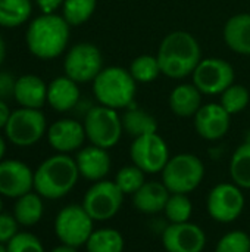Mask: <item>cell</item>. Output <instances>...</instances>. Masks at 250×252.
<instances>
[{
  "label": "cell",
  "mask_w": 250,
  "mask_h": 252,
  "mask_svg": "<svg viewBox=\"0 0 250 252\" xmlns=\"http://www.w3.org/2000/svg\"><path fill=\"white\" fill-rule=\"evenodd\" d=\"M78 177L75 159L68 154H56L34 171V192L44 199H60L75 188Z\"/></svg>",
  "instance_id": "6da1fadb"
},
{
  "label": "cell",
  "mask_w": 250,
  "mask_h": 252,
  "mask_svg": "<svg viewBox=\"0 0 250 252\" xmlns=\"http://www.w3.org/2000/svg\"><path fill=\"white\" fill-rule=\"evenodd\" d=\"M69 24L56 13H43L31 21L27 30V46L40 59L57 58L68 46Z\"/></svg>",
  "instance_id": "7a4b0ae2"
},
{
  "label": "cell",
  "mask_w": 250,
  "mask_h": 252,
  "mask_svg": "<svg viewBox=\"0 0 250 252\" xmlns=\"http://www.w3.org/2000/svg\"><path fill=\"white\" fill-rule=\"evenodd\" d=\"M136 90V80L122 66L103 68L93 81V93L97 102L116 111L131 106Z\"/></svg>",
  "instance_id": "3957f363"
},
{
  "label": "cell",
  "mask_w": 250,
  "mask_h": 252,
  "mask_svg": "<svg viewBox=\"0 0 250 252\" xmlns=\"http://www.w3.org/2000/svg\"><path fill=\"white\" fill-rule=\"evenodd\" d=\"M161 174L162 183L169 193L189 195L202 183L205 165L202 159L193 154H178L169 158Z\"/></svg>",
  "instance_id": "277c9868"
},
{
  "label": "cell",
  "mask_w": 250,
  "mask_h": 252,
  "mask_svg": "<svg viewBox=\"0 0 250 252\" xmlns=\"http://www.w3.org/2000/svg\"><path fill=\"white\" fill-rule=\"evenodd\" d=\"M84 130L90 143L103 149L113 148L124 133L118 111L103 105L88 109L84 118Z\"/></svg>",
  "instance_id": "5b68a950"
},
{
  "label": "cell",
  "mask_w": 250,
  "mask_h": 252,
  "mask_svg": "<svg viewBox=\"0 0 250 252\" xmlns=\"http://www.w3.org/2000/svg\"><path fill=\"white\" fill-rule=\"evenodd\" d=\"M94 230V220L83 205L71 204L62 208L55 219V233L57 239L69 247H85Z\"/></svg>",
  "instance_id": "8992f818"
},
{
  "label": "cell",
  "mask_w": 250,
  "mask_h": 252,
  "mask_svg": "<svg viewBox=\"0 0 250 252\" xmlns=\"http://www.w3.org/2000/svg\"><path fill=\"white\" fill-rule=\"evenodd\" d=\"M124 196L115 182L105 179L90 186L81 205L94 221H108L119 213Z\"/></svg>",
  "instance_id": "52a82bcc"
},
{
  "label": "cell",
  "mask_w": 250,
  "mask_h": 252,
  "mask_svg": "<svg viewBox=\"0 0 250 252\" xmlns=\"http://www.w3.org/2000/svg\"><path fill=\"white\" fill-rule=\"evenodd\" d=\"M46 117L40 109L19 108L10 112L4 126L6 137L10 143L27 148L35 145L46 133Z\"/></svg>",
  "instance_id": "ba28073f"
},
{
  "label": "cell",
  "mask_w": 250,
  "mask_h": 252,
  "mask_svg": "<svg viewBox=\"0 0 250 252\" xmlns=\"http://www.w3.org/2000/svg\"><path fill=\"white\" fill-rule=\"evenodd\" d=\"M65 75L75 83H88L103 69V56L93 43H78L72 46L63 61Z\"/></svg>",
  "instance_id": "9c48e42d"
},
{
  "label": "cell",
  "mask_w": 250,
  "mask_h": 252,
  "mask_svg": "<svg viewBox=\"0 0 250 252\" xmlns=\"http://www.w3.org/2000/svg\"><path fill=\"white\" fill-rule=\"evenodd\" d=\"M245 195L234 183H218L206 198V210L212 220L227 224L236 221L245 208Z\"/></svg>",
  "instance_id": "30bf717a"
},
{
  "label": "cell",
  "mask_w": 250,
  "mask_h": 252,
  "mask_svg": "<svg viewBox=\"0 0 250 252\" xmlns=\"http://www.w3.org/2000/svg\"><path fill=\"white\" fill-rule=\"evenodd\" d=\"M193 84L202 92V94H221L225 89L234 84L236 72L230 62L221 58L202 59L194 68Z\"/></svg>",
  "instance_id": "8fae6325"
},
{
  "label": "cell",
  "mask_w": 250,
  "mask_h": 252,
  "mask_svg": "<svg viewBox=\"0 0 250 252\" xmlns=\"http://www.w3.org/2000/svg\"><path fill=\"white\" fill-rule=\"evenodd\" d=\"M130 157L133 164L141 168L146 174L162 173L171 158L167 142L158 133L134 139L130 148Z\"/></svg>",
  "instance_id": "7c38bea8"
},
{
  "label": "cell",
  "mask_w": 250,
  "mask_h": 252,
  "mask_svg": "<svg viewBox=\"0 0 250 252\" xmlns=\"http://www.w3.org/2000/svg\"><path fill=\"white\" fill-rule=\"evenodd\" d=\"M161 239L167 252H202L206 247L205 230L192 221L169 224Z\"/></svg>",
  "instance_id": "4fadbf2b"
},
{
  "label": "cell",
  "mask_w": 250,
  "mask_h": 252,
  "mask_svg": "<svg viewBox=\"0 0 250 252\" xmlns=\"http://www.w3.org/2000/svg\"><path fill=\"white\" fill-rule=\"evenodd\" d=\"M34 189V171L16 159L0 161V195L18 199Z\"/></svg>",
  "instance_id": "5bb4252c"
},
{
  "label": "cell",
  "mask_w": 250,
  "mask_h": 252,
  "mask_svg": "<svg viewBox=\"0 0 250 252\" xmlns=\"http://www.w3.org/2000/svg\"><path fill=\"white\" fill-rule=\"evenodd\" d=\"M158 56L178 59L196 68L202 61V49L193 34L187 31H172L161 41Z\"/></svg>",
  "instance_id": "9a60e30c"
},
{
  "label": "cell",
  "mask_w": 250,
  "mask_h": 252,
  "mask_svg": "<svg viewBox=\"0 0 250 252\" xmlns=\"http://www.w3.org/2000/svg\"><path fill=\"white\" fill-rule=\"evenodd\" d=\"M231 124V115L222 108L221 103L202 105L194 115V130L205 140L222 139Z\"/></svg>",
  "instance_id": "2e32d148"
},
{
  "label": "cell",
  "mask_w": 250,
  "mask_h": 252,
  "mask_svg": "<svg viewBox=\"0 0 250 252\" xmlns=\"http://www.w3.org/2000/svg\"><path fill=\"white\" fill-rule=\"evenodd\" d=\"M84 124L77 120L63 118L53 123L47 130L49 145L59 154H69L78 151L85 140Z\"/></svg>",
  "instance_id": "e0dca14e"
},
{
  "label": "cell",
  "mask_w": 250,
  "mask_h": 252,
  "mask_svg": "<svg viewBox=\"0 0 250 252\" xmlns=\"http://www.w3.org/2000/svg\"><path fill=\"white\" fill-rule=\"evenodd\" d=\"M75 162L80 171V176L90 182H100L111 171V155L108 149L90 145L78 151L75 157Z\"/></svg>",
  "instance_id": "ac0fdd59"
},
{
  "label": "cell",
  "mask_w": 250,
  "mask_h": 252,
  "mask_svg": "<svg viewBox=\"0 0 250 252\" xmlns=\"http://www.w3.org/2000/svg\"><path fill=\"white\" fill-rule=\"evenodd\" d=\"M169 195L162 182H146L133 195V205L143 214H158L165 210Z\"/></svg>",
  "instance_id": "d6986e66"
},
{
  "label": "cell",
  "mask_w": 250,
  "mask_h": 252,
  "mask_svg": "<svg viewBox=\"0 0 250 252\" xmlns=\"http://www.w3.org/2000/svg\"><path fill=\"white\" fill-rule=\"evenodd\" d=\"M13 99L22 108L41 109V106L47 102V86L37 75H22L16 80Z\"/></svg>",
  "instance_id": "ffe728a7"
},
{
  "label": "cell",
  "mask_w": 250,
  "mask_h": 252,
  "mask_svg": "<svg viewBox=\"0 0 250 252\" xmlns=\"http://www.w3.org/2000/svg\"><path fill=\"white\" fill-rule=\"evenodd\" d=\"M80 100L78 83L69 77H57L47 86V102L57 112L71 111Z\"/></svg>",
  "instance_id": "44dd1931"
},
{
  "label": "cell",
  "mask_w": 250,
  "mask_h": 252,
  "mask_svg": "<svg viewBox=\"0 0 250 252\" xmlns=\"http://www.w3.org/2000/svg\"><path fill=\"white\" fill-rule=\"evenodd\" d=\"M224 41L230 50L239 55H250V13H237L224 25Z\"/></svg>",
  "instance_id": "7402d4cb"
},
{
  "label": "cell",
  "mask_w": 250,
  "mask_h": 252,
  "mask_svg": "<svg viewBox=\"0 0 250 252\" xmlns=\"http://www.w3.org/2000/svg\"><path fill=\"white\" fill-rule=\"evenodd\" d=\"M202 106V92L194 84H178L169 94V108L180 118L194 117Z\"/></svg>",
  "instance_id": "603a6c76"
},
{
  "label": "cell",
  "mask_w": 250,
  "mask_h": 252,
  "mask_svg": "<svg viewBox=\"0 0 250 252\" xmlns=\"http://www.w3.org/2000/svg\"><path fill=\"white\" fill-rule=\"evenodd\" d=\"M121 121H122V130L133 139H137L140 136L150 134V133H158L156 118L147 111H143L139 108H130L121 117Z\"/></svg>",
  "instance_id": "cb8c5ba5"
},
{
  "label": "cell",
  "mask_w": 250,
  "mask_h": 252,
  "mask_svg": "<svg viewBox=\"0 0 250 252\" xmlns=\"http://www.w3.org/2000/svg\"><path fill=\"white\" fill-rule=\"evenodd\" d=\"M44 213L43 198L37 192H29L16 199L13 208V217L21 226L31 227L37 224Z\"/></svg>",
  "instance_id": "d4e9b609"
},
{
  "label": "cell",
  "mask_w": 250,
  "mask_h": 252,
  "mask_svg": "<svg viewBox=\"0 0 250 252\" xmlns=\"http://www.w3.org/2000/svg\"><path fill=\"white\" fill-rule=\"evenodd\" d=\"M124 247V236L112 227L93 230L85 244L87 252H122Z\"/></svg>",
  "instance_id": "484cf974"
},
{
  "label": "cell",
  "mask_w": 250,
  "mask_h": 252,
  "mask_svg": "<svg viewBox=\"0 0 250 252\" xmlns=\"http://www.w3.org/2000/svg\"><path fill=\"white\" fill-rule=\"evenodd\" d=\"M230 176L240 189L250 190V140L242 143L231 155Z\"/></svg>",
  "instance_id": "4316f807"
},
{
  "label": "cell",
  "mask_w": 250,
  "mask_h": 252,
  "mask_svg": "<svg viewBox=\"0 0 250 252\" xmlns=\"http://www.w3.org/2000/svg\"><path fill=\"white\" fill-rule=\"evenodd\" d=\"M31 0H0V27L15 28L28 21Z\"/></svg>",
  "instance_id": "83f0119b"
},
{
  "label": "cell",
  "mask_w": 250,
  "mask_h": 252,
  "mask_svg": "<svg viewBox=\"0 0 250 252\" xmlns=\"http://www.w3.org/2000/svg\"><path fill=\"white\" fill-rule=\"evenodd\" d=\"M164 214L168 219L169 224L190 221V217L193 214V202L184 193H171L165 205Z\"/></svg>",
  "instance_id": "f1b7e54d"
},
{
  "label": "cell",
  "mask_w": 250,
  "mask_h": 252,
  "mask_svg": "<svg viewBox=\"0 0 250 252\" xmlns=\"http://www.w3.org/2000/svg\"><path fill=\"white\" fill-rule=\"evenodd\" d=\"M97 0H63V18L71 27L87 22L94 13Z\"/></svg>",
  "instance_id": "f546056e"
},
{
  "label": "cell",
  "mask_w": 250,
  "mask_h": 252,
  "mask_svg": "<svg viewBox=\"0 0 250 252\" xmlns=\"http://www.w3.org/2000/svg\"><path fill=\"white\" fill-rule=\"evenodd\" d=\"M130 74L136 83H152L161 75V66L158 56L153 55H140L137 56L128 68Z\"/></svg>",
  "instance_id": "4dcf8cb0"
},
{
  "label": "cell",
  "mask_w": 250,
  "mask_h": 252,
  "mask_svg": "<svg viewBox=\"0 0 250 252\" xmlns=\"http://www.w3.org/2000/svg\"><path fill=\"white\" fill-rule=\"evenodd\" d=\"M221 105L222 108L230 114H240L248 108L250 102V92L248 87L242 84H231L228 89H225L221 94Z\"/></svg>",
  "instance_id": "1f68e13d"
},
{
  "label": "cell",
  "mask_w": 250,
  "mask_h": 252,
  "mask_svg": "<svg viewBox=\"0 0 250 252\" xmlns=\"http://www.w3.org/2000/svg\"><path fill=\"white\" fill-rule=\"evenodd\" d=\"M113 182L124 195L133 196L146 183V173L134 164L125 165L116 173Z\"/></svg>",
  "instance_id": "d6a6232c"
},
{
  "label": "cell",
  "mask_w": 250,
  "mask_h": 252,
  "mask_svg": "<svg viewBox=\"0 0 250 252\" xmlns=\"http://www.w3.org/2000/svg\"><path fill=\"white\" fill-rule=\"evenodd\" d=\"M215 252H250V236L243 230L228 232L218 241Z\"/></svg>",
  "instance_id": "836d02e7"
},
{
  "label": "cell",
  "mask_w": 250,
  "mask_h": 252,
  "mask_svg": "<svg viewBox=\"0 0 250 252\" xmlns=\"http://www.w3.org/2000/svg\"><path fill=\"white\" fill-rule=\"evenodd\" d=\"M6 250L7 252H46L41 241L28 232H18V235L6 244Z\"/></svg>",
  "instance_id": "e575fe53"
},
{
  "label": "cell",
  "mask_w": 250,
  "mask_h": 252,
  "mask_svg": "<svg viewBox=\"0 0 250 252\" xmlns=\"http://www.w3.org/2000/svg\"><path fill=\"white\" fill-rule=\"evenodd\" d=\"M19 223L10 214H0V244L6 245L13 236L18 235Z\"/></svg>",
  "instance_id": "d590c367"
},
{
  "label": "cell",
  "mask_w": 250,
  "mask_h": 252,
  "mask_svg": "<svg viewBox=\"0 0 250 252\" xmlns=\"http://www.w3.org/2000/svg\"><path fill=\"white\" fill-rule=\"evenodd\" d=\"M16 80L9 72H0V100L15 97Z\"/></svg>",
  "instance_id": "8d00e7d4"
},
{
  "label": "cell",
  "mask_w": 250,
  "mask_h": 252,
  "mask_svg": "<svg viewBox=\"0 0 250 252\" xmlns=\"http://www.w3.org/2000/svg\"><path fill=\"white\" fill-rule=\"evenodd\" d=\"M38 7L43 10V13H53L60 4H63V0H35Z\"/></svg>",
  "instance_id": "74e56055"
},
{
  "label": "cell",
  "mask_w": 250,
  "mask_h": 252,
  "mask_svg": "<svg viewBox=\"0 0 250 252\" xmlns=\"http://www.w3.org/2000/svg\"><path fill=\"white\" fill-rule=\"evenodd\" d=\"M9 117H10V111H9V108L6 105V102L0 100V128H4Z\"/></svg>",
  "instance_id": "f35d334b"
},
{
  "label": "cell",
  "mask_w": 250,
  "mask_h": 252,
  "mask_svg": "<svg viewBox=\"0 0 250 252\" xmlns=\"http://www.w3.org/2000/svg\"><path fill=\"white\" fill-rule=\"evenodd\" d=\"M77 250H78V248H74V247H69V245L62 244V245H59V247L53 248L50 252H78Z\"/></svg>",
  "instance_id": "ab89813d"
},
{
  "label": "cell",
  "mask_w": 250,
  "mask_h": 252,
  "mask_svg": "<svg viewBox=\"0 0 250 252\" xmlns=\"http://www.w3.org/2000/svg\"><path fill=\"white\" fill-rule=\"evenodd\" d=\"M4 152H6V142H4V139L0 136V161H1L3 157H4Z\"/></svg>",
  "instance_id": "60d3db41"
},
{
  "label": "cell",
  "mask_w": 250,
  "mask_h": 252,
  "mask_svg": "<svg viewBox=\"0 0 250 252\" xmlns=\"http://www.w3.org/2000/svg\"><path fill=\"white\" fill-rule=\"evenodd\" d=\"M4 53H6V49H4V41H3V38L0 37V63L3 62V59H4Z\"/></svg>",
  "instance_id": "b9f144b4"
},
{
  "label": "cell",
  "mask_w": 250,
  "mask_h": 252,
  "mask_svg": "<svg viewBox=\"0 0 250 252\" xmlns=\"http://www.w3.org/2000/svg\"><path fill=\"white\" fill-rule=\"evenodd\" d=\"M0 252H7V250H6V245H1V244H0Z\"/></svg>",
  "instance_id": "7bdbcfd3"
},
{
  "label": "cell",
  "mask_w": 250,
  "mask_h": 252,
  "mask_svg": "<svg viewBox=\"0 0 250 252\" xmlns=\"http://www.w3.org/2000/svg\"><path fill=\"white\" fill-rule=\"evenodd\" d=\"M0 214H1V199H0Z\"/></svg>",
  "instance_id": "ee69618b"
}]
</instances>
